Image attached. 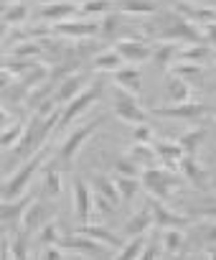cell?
Returning a JSON list of instances; mask_svg holds the SVG:
<instances>
[{"mask_svg":"<svg viewBox=\"0 0 216 260\" xmlns=\"http://www.w3.org/2000/svg\"><path fill=\"white\" fill-rule=\"evenodd\" d=\"M71 204H74V214H76L79 224H89L92 214H94L92 212V207H94L92 186H87V181L79 176H74V181H71Z\"/></svg>","mask_w":216,"mask_h":260,"instance_id":"8","label":"cell"},{"mask_svg":"<svg viewBox=\"0 0 216 260\" xmlns=\"http://www.w3.org/2000/svg\"><path fill=\"white\" fill-rule=\"evenodd\" d=\"M64 257H66V250L59 245H49L44 250V260H64Z\"/></svg>","mask_w":216,"mask_h":260,"instance_id":"45","label":"cell"},{"mask_svg":"<svg viewBox=\"0 0 216 260\" xmlns=\"http://www.w3.org/2000/svg\"><path fill=\"white\" fill-rule=\"evenodd\" d=\"M33 194H23L13 202H3V224H6V232H13L16 224H21V217L26 214V209L33 204Z\"/></svg>","mask_w":216,"mask_h":260,"instance_id":"16","label":"cell"},{"mask_svg":"<svg viewBox=\"0 0 216 260\" xmlns=\"http://www.w3.org/2000/svg\"><path fill=\"white\" fill-rule=\"evenodd\" d=\"M208 107L203 102H183V105H165V107H158L155 115L158 117H173V120H193V117H201Z\"/></svg>","mask_w":216,"mask_h":260,"instance_id":"17","label":"cell"},{"mask_svg":"<svg viewBox=\"0 0 216 260\" xmlns=\"http://www.w3.org/2000/svg\"><path fill=\"white\" fill-rule=\"evenodd\" d=\"M140 184H143V189H145L153 199H160V202L170 199V194H173L176 189H181V186H178V176L173 174V169H165V166L143 169Z\"/></svg>","mask_w":216,"mask_h":260,"instance_id":"2","label":"cell"},{"mask_svg":"<svg viewBox=\"0 0 216 260\" xmlns=\"http://www.w3.org/2000/svg\"><path fill=\"white\" fill-rule=\"evenodd\" d=\"M155 146V151H158V158L163 161L160 166H165V169H178V164L183 161V148H181V143L178 141H158V143H153Z\"/></svg>","mask_w":216,"mask_h":260,"instance_id":"20","label":"cell"},{"mask_svg":"<svg viewBox=\"0 0 216 260\" xmlns=\"http://www.w3.org/2000/svg\"><path fill=\"white\" fill-rule=\"evenodd\" d=\"M213 117H216V110H213Z\"/></svg>","mask_w":216,"mask_h":260,"instance_id":"53","label":"cell"},{"mask_svg":"<svg viewBox=\"0 0 216 260\" xmlns=\"http://www.w3.org/2000/svg\"><path fill=\"white\" fill-rule=\"evenodd\" d=\"M150 212H153V219H155V224L160 227V230H183V227H188L191 224V217H186V214H178V212H173L165 202H160V199H153L150 197Z\"/></svg>","mask_w":216,"mask_h":260,"instance_id":"10","label":"cell"},{"mask_svg":"<svg viewBox=\"0 0 216 260\" xmlns=\"http://www.w3.org/2000/svg\"><path fill=\"white\" fill-rule=\"evenodd\" d=\"M181 3H198V0H181Z\"/></svg>","mask_w":216,"mask_h":260,"instance_id":"51","label":"cell"},{"mask_svg":"<svg viewBox=\"0 0 216 260\" xmlns=\"http://www.w3.org/2000/svg\"><path fill=\"white\" fill-rule=\"evenodd\" d=\"M115 184H117V189H120V197H122V202H133L135 197H138V191H140V179H135V176H122V174H115Z\"/></svg>","mask_w":216,"mask_h":260,"instance_id":"36","label":"cell"},{"mask_svg":"<svg viewBox=\"0 0 216 260\" xmlns=\"http://www.w3.org/2000/svg\"><path fill=\"white\" fill-rule=\"evenodd\" d=\"M120 23H122L120 13H107V16H102V21H99V36L115 39L117 31H120Z\"/></svg>","mask_w":216,"mask_h":260,"instance_id":"41","label":"cell"},{"mask_svg":"<svg viewBox=\"0 0 216 260\" xmlns=\"http://www.w3.org/2000/svg\"><path fill=\"white\" fill-rule=\"evenodd\" d=\"M44 51H46V49H44L41 41H23V44H16V46L6 49V56H11V59H23V61H36Z\"/></svg>","mask_w":216,"mask_h":260,"instance_id":"27","label":"cell"},{"mask_svg":"<svg viewBox=\"0 0 216 260\" xmlns=\"http://www.w3.org/2000/svg\"><path fill=\"white\" fill-rule=\"evenodd\" d=\"M115 171L122 174V176H135V179H140V174H143V169H140L133 158H127V156H120V158L115 161Z\"/></svg>","mask_w":216,"mask_h":260,"instance_id":"42","label":"cell"},{"mask_svg":"<svg viewBox=\"0 0 216 260\" xmlns=\"http://www.w3.org/2000/svg\"><path fill=\"white\" fill-rule=\"evenodd\" d=\"M49 156H51L49 148H41L16 171V176H6V181H3V202H13V199L23 197V191L33 181L36 171H44V164L49 161Z\"/></svg>","mask_w":216,"mask_h":260,"instance_id":"1","label":"cell"},{"mask_svg":"<svg viewBox=\"0 0 216 260\" xmlns=\"http://www.w3.org/2000/svg\"><path fill=\"white\" fill-rule=\"evenodd\" d=\"M115 49L122 54V59L125 61H130V64H140V61H145V59H153V49L143 41V39H120L117 44H115Z\"/></svg>","mask_w":216,"mask_h":260,"instance_id":"15","label":"cell"},{"mask_svg":"<svg viewBox=\"0 0 216 260\" xmlns=\"http://www.w3.org/2000/svg\"><path fill=\"white\" fill-rule=\"evenodd\" d=\"M125 156L133 158L140 169H150V166H155V161H160L155 146H150V143H133V146L127 148Z\"/></svg>","mask_w":216,"mask_h":260,"instance_id":"23","label":"cell"},{"mask_svg":"<svg viewBox=\"0 0 216 260\" xmlns=\"http://www.w3.org/2000/svg\"><path fill=\"white\" fill-rule=\"evenodd\" d=\"M160 41H173V44H203V31H198L196 23L186 18H176L165 26L160 34Z\"/></svg>","mask_w":216,"mask_h":260,"instance_id":"7","label":"cell"},{"mask_svg":"<svg viewBox=\"0 0 216 260\" xmlns=\"http://www.w3.org/2000/svg\"><path fill=\"white\" fill-rule=\"evenodd\" d=\"M145 245H148L145 235H140V237H130V240L120 247V252L115 255V260H138V257L143 255Z\"/></svg>","mask_w":216,"mask_h":260,"instance_id":"34","label":"cell"},{"mask_svg":"<svg viewBox=\"0 0 216 260\" xmlns=\"http://www.w3.org/2000/svg\"><path fill=\"white\" fill-rule=\"evenodd\" d=\"M153 224H155V219H153V212H150V207H145V209L135 212V214L127 219V224H125V237L130 240V237L148 235V230H150Z\"/></svg>","mask_w":216,"mask_h":260,"instance_id":"21","label":"cell"},{"mask_svg":"<svg viewBox=\"0 0 216 260\" xmlns=\"http://www.w3.org/2000/svg\"><path fill=\"white\" fill-rule=\"evenodd\" d=\"M115 84H117L120 89H127L130 94H138V97H140V87H143L140 69H138L135 64L117 69V72H115Z\"/></svg>","mask_w":216,"mask_h":260,"instance_id":"22","label":"cell"},{"mask_svg":"<svg viewBox=\"0 0 216 260\" xmlns=\"http://www.w3.org/2000/svg\"><path fill=\"white\" fill-rule=\"evenodd\" d=\"M102 122H104V117L99 115V117H92V120H87L84 125H76V127L71 130L69 138H66V141L61 143V148H59V161H61L64 166H71V164H74V158L79 156L81 146L89 141V136L94 133Z\"/></svg>","mask_w":216,"mask_h":260,"instance_id":"3","label":"cell"},{"mask_svg":"<svg viewBox=\"0 0 216 260\" xmlns=\"http://www.w3.org/2000/svg\"><path fill=\"white\" fill-rule=\"evenodd\" d=\"M26 127H28V120L16 117V122L8 125V127L3 130V151H6V153H11V151L21 143V138H23V133H26Z\"/></svg>","mask_w":216,"mask_h":260,"instance_id":"31","label":"cell"},{"mask_svg":"<svg viewBox=\"0 0 216 260\" xmlns=\"http://www.w3.org/2000/svg\"><path fill=\"white\" fill-rule=\"evenodd\" d=\"M178 49L181 44H173V41H158L153 46V61L165 72L168 67H173V61L178 59Z\"/></svg>","mask_w":216,"mask_h":260,"instance_id":"24","label":"cell"},{"mask_svg":"<svg viewBox=\"0 0 216 260\" xmlns=\"http://www.w3.org/2000/svg\"><path fill=\"white\" fill-rule=\"evenodd\" d=\"M102 92H104V84L102 82H89V87L81 92V94H76L64 110H61V120H59V130H64L66 125H71L92 102H97L99 97H102Z\"/></svg>","mask_w":216,"mask_h":260,"instance_id":"4","label":"cell"},{"mask_svg":"<svg viewBox=\"0 0 216 260\" xmlns=\"http://www.w3.org/2000/svg\"><path fill=\"white\" fill-rule=\"evenodd\" d=\"M160 245H163V250H165V252L178 255V252H183V245H186V232H183V230H165V232H163Z\"/></svg>","mask_w":216,"mask_h":260,"instance_id":"37","label":"cell"},{"mask_svg":"<svg viewBox=\"0 0 216 260\" xmlns=\"http://www.w3.org/2000/svg\"><path fill=\"white\" fill-rule=\"evenodd\" d=\"M176 13L196 26H208V23H216V8L211 6H196V3H181V0H176Z\"/></svg>","mask_w":216,"mask_h":260,"instance_id":"13","label":"cell"},{"mask_svg":"<svg viewBox=\"0 0 216 260\" xmlns=\"http://www.w3.org/2000/svg\"><path fill=\"white\" fill-rule=\"evenodd\" d=\"M76 13H79V6L76 3H69V0H51V3L38 6V18L41 21L61 23V21H71Z\"/></svg>","mask_w":216,"mask_h":260,"instance_id":"12","label":"cell"},{"mask_svg":"<svg viewBox=\"0 0 216 260\" xmlns=\"http://www.w3.org/2000/svg\"><path fill=\"white\" fill-rule=\"evenodd\" d=\"M54 36H64V39H76V41H87L99 36V23L97 21H61L54 23Z\"/></svg>","mask_w":216,"mask_h":260,"instance_id":"11","label":"cell"},{"mask_svg":"<svg viewBox=\"0 0 216 260\" xmlns=\"http://www.w3.org/2000/svg\"><path fill=\"white\" fill-rule=\"evenodd\" d=\"M173 77H181L186 82H201L203 79V67L198 61H186V59H176L170 67Z\"/></svg>","mask_w":216,"mask_h":260,"instance_id":"28","label":"cell"},{"mask_svg":"<svg viewBox=\"0 0 216 260\" xmlns=\"http://www.w3.org/2000/svg\"><path fill=\"white\" fill-rule=\"evenodd\" d=\"M56 245L64 247V250H69V252L92 257V260H97V257L104 252V245H102V242H97V240H92V237H87V235H81V232H76V230H74V232H64Z\"/></svg>","mask_w":216,"mask_h":260,"instance_id":"6","label":"cell"},{"mask_svg":"<svg viewBox=\"0 0 216 260\" xmlns=\"http://www.w3.org/2000/svg\"><path fill=\"white\" fill-rule=\"evenodd\" d=\"M211 54V44H186L178 49V59H186V61H203L206 56Z\"/></svg>","mask_w":216,"mask_h":260,"instance_id":"38","label":"cell"},{"mask_svg":"<svg viewBox=\"0 0 216 260\" xmlns=\"http://www.w3.org/2000/svg\"><path fill=\"white\" fill-rule=\"evenodd\" d=\"M120 13L125 16H155L158 6L150 3V0H120Z\"/></svg>","mask_w":216,"mask_h":260,"instance_id":"32","label":"cell"},{"mask_svg":"<svg viewBox=\"0 0 216 260\" xmlns=\"http://www.w3.org/2000/svg\"><path fill=\"white\" fill-rule=\"evenodd\" d=\"M153 127L148 122H140V125H133V143H150L153 146Z\"/></svg>","mask_w":216,"mask_h":260,"instance_id":"43","label":"cell"},{"mask_svg":"<svg viewBox=\"0 0 216 260\" xmlns=\"http://www.w3.org/2000/svg\"><path fill=\"white\" fill-rule=\"evenodd\" d=\"M203 138H206V130L203 127H193V130H188V133H183L178 138V143H181V148H183L186 156H196V151L203 143Z\"/></svg>","mask_w":216,"mask_h":260,"instance_id":"35","label":"cell"},{"mask_svg":"<svg viewBox=\"0 0 216 260\" xmlns=\"http://www.w3.org/2000/svg\"><path fill=\"white\" fill-rule=\"evenodd\" d=\"M51 217H49V207L41 202V199H33V204L26 209V214L21 217V224H18V230L21 232H26V235H31V232H41V227L49 222Z\"/></svg>","mask_w":216,"mask_h":260,"instance_id":"14","label":"cell"},{"mask_svg":"<svg viewBox=\"0 0 216 260\" xmlns=\"http://www.w3.org/2000/svg\"><path fill=\"white\" fill-rule=\"evenodd\" d=\"M173 260H191L186 252H178V255H173Z\"/></svg>","mask_w":216,"mask_h":260,"instance_id":"49","label":"cell"},{"mask_svg":"<svg viewBox=\"0 0 216 260\" xmlns=\"http://www.w3.org/2000/svg\"><path fill=\"white\" fill-rule=\"evenodd\" d=\"M198 232H201V240H203V242H208V245H213V247H216V219H211V222L201 224V227H198Z\"/></svg>","mask_w":216,"mask_h":260,"instance_id":"44","label":"cell"},{"mask_svg":"<svg viewBox=\"0 0 216 260\" xmlns=\"http://www.w3.org/2000/svg\"><path fill=\"white\" fill-rule=\"evenodd\" d=\"M92 189L94 191H99L102 197H107L115 207L122 202V197H120V189H117V184H115V176H104V174H94L92 176Z\"/></svg>","mask_w":216,"mask_h":260,"instance_id":"26","label":"cell"},{"mask_svg":"<svg viewBox=\"0 0 216 260\" xmlns=\"http://www.w3.org/2000/svg\"><path fill=\"white\" fill-rule=\"evenodd\" d=\"M89 72H74V74H69L66 79H61L59 82V87H56V92H54V100H56V105L59 107H66L76 94H81L87 87H89Z\"/></svg>","mask_w":216,"mask_h":260,"instance_id":"9","label":"cell"},{"mask_svg":"<svg viewBox=\"0 0 216 260\" xmlns=\"http://www.w3.org/2000/svg\"><path fill=\"white\" fill-rule=\"evenodd\" d=\"M3 260H13V257H11V255H8V252H6V257H3Z\"/></svg>","mask_w":216,"mask_h":260,"instance_id":"52","label":"cell"},{"mask_svg":"<svg viewBox=\"0 0 216 260\" xmlns=\"http://www.w3.org/2000/svg\"><path fill=\"white\" fill-rule=\"evenodd\" d=\"M76 232H81V235H87V237H92V240H97V242H102L104 247H122L125 242H122V237L120 235H115V232H110L107 227H102V224H97V222H89V224H81Z\"/></svg>","mask_w":216,"mask_h":260,"instance_id":"19","label":"cell"},{"mask_svg":"<svg viewBox=\"0 0 216 260\" xmlns=\"http://www.w3.org/2000/svg\"><path fill=\"white\" fill-rule=\"evenodd\" d=\"M112 6H115L112 0H81L79 11H81L84 16H107Z\"/></svg>","mask_w":216,"mask_h":260,"instance_id":"40","label":"cell"},{"mask_svg":"<svg viewBox=\"0 0 216 260\" xmlns=\"http://www.w3.org/2000/svg\"><path fill=\"white\" fill-rule=\"evenodd\" d=\"M41 191H44V197H49V199H56V197L61 194V171H59L56 161L49 164V166L44 169V184H41Z\"/></svg>","mask_w":216,"mask_h":260,"instance_id":"29","label":"cell"},{"mask_svg":"<svg viewBox=\"0 0 216 260\" xmlns=\"http://www.w3.org/2000/svg\"><path fill=\"white\" fill-rule=\"evenodd\" d=\"M26 18H28V6L21 3V0H13V3H6L3 6V26L6 28L21 26Z\"/></svg>","mask_w":216,"mask_h":260,"instance_id":"30","label":"cell"},{"mask_svg":"<svg viewBox=\"0 0 216 260\" xmlns=\"http://www.w3.org/2000/svg\"><path fill=\"white\" fill-rule=\"evenodd\" d=\"M115 115L125 122H133V125H140V122H148V115L145 110L140 107L138 102V94H130L127 89H115Z\"/></svg>","mask_w":216,"mask_h":260,"instance_id":"5","label":"cell"},{"mask_svg":"<svg viewBox=\"0 0 216 260\" xmlns=\"http://www.w3.org/2000/svg\"><path fill=\"white\" fill-rule=\"evenodd\" d=\"M201 31H203V39H206V44H211V46H216V23H208V26H201Z\"/></svg>","mask_w":216,"mask_h":260,"instance_id":"47","label":"cell"},{"mask_svg":"<svg viewBox=\"0 0 216 260\" xmlns=\"http://www.w3.org/2000/svg\"><path fill=\"white\" fill-rule=\"evenodd\" d=\"M178 171L198 189H208V174L206 169L196 161V156H183V161L178 164Z\"/></svg>","mask_w":216,"mask_h":260,"instance_id":"18","label":"cell"},{"mask_svg":"<svg viewBox=\"0 0 216 260\" xmlns=\"http://www.w3.org/2000/svg\"><path fill=\"white\" fill-rule=\"evenodd\" d=\"M122 54L117 51V49H104V51H99L94 59H92V67L97 69V72H117V69H122Z\"/></svg>","mask_w":216,"mask_h":260,"instance_id":"25","label":"cell"},{"mask_svg":"<svg viewBox=\"0 0 216 260\" xmlns=\"http://www.w3.org/2000/svg\"><path fill=\"white\" fill-rule=\"evenodd\" d=\"M168 100L170 105H183V102H191V84L181 77H173L168 82Z\"/></svg>","mask_w":216,"mask_h":260,"instance_id":"33","label":"cell"},{"mask_svg":"<svg viewBox=\"0 0 216 260\" xmlns=\"http://www.w3.org/2000/svg\"><path fill=\"white\" fill-rule=\"evenodd\" d=\"M206 260H216V247H213V250H211V252L206 255Z\"/></svg>","mask_w":216,"mask_h":260,"instance_id":"50","label":"cell"},{"mask_svg":"<svg viewBox=\"0 0 216 260\" xmlns=\"http://www.w3.org/2000/svg\"><path fill=\"white\" fill-rule=\"evenodd\" d=\"M196 214H198V217H206V219H216V204L201 207V209H196Z\"/></svg>","mask_w":216,"mask_h":260,"instance_id":"48","label":"cell"},{"mask_svg":"<svg viewBox=\"0 0 216 260\" xmlns=\"http://www.w3.org/2000/svg\"><path fill=\"white\" fill-rule=\"evenodd\" d=\"M138 260H158V242H148L145 245V250H143V255L138 257Z\"/></svg>","mask_w":216,"mask_h":260,"instance_id":"46","label":"cell"},{"mask_svg":"<svg viewBox=\"0 0 216 260\" xmlns=\"http://www.w3.org/2000/svg\"><path fill=\"white\" fill-rule=\"evenodd\" d=\"M61 235H64V232H61L59 219H49V222L41 227V232H38V242H41L44 247H49V245H56Z\"/></svg>","mask_w":216,"mask_h":260,"instance_id":"39","label":"cell"}]
</instances>
